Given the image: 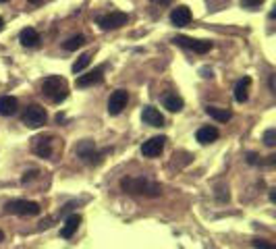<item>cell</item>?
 Returning a JSON list of instances; mask_svg holds the SVG:
<instances>
[{
    "instance_id": "cell-1",
    "label": "cell",
    "mask_w": 276,
    "mask_h": 249,
    "mask_svg": "<svg viewBox=\"0 0 276 249\" xmlns=\"http://www.w3.org/2000/svg\"><path fill=\"white\" fill-rule=\"evenodd\" d=\"M120 189L131 196H146V198H158L162 196V187L146 176H125L120 178Z\"/></svg>"
},
{
    "instance_id": "cell-2",
    "label": "cell",
    "mask_w": 276,
    "mask_h": 249,
    "mask_svg": "<svg viewBox=\"0 0 276 249\" xmlns=\"http://www.w3.org/2000/svg\"><path fill=\"white\" fill-rule=\"evenodd\" d=\"M42 94L46 96L50 102L58 104V102L66 100V96H68V83L60 75H50V77H46L42 81Z\"/></svg>"
},
{
    "instance_id": "cell-3",
    "label": "cell",
    "mask_w": 276,
    "mask_h": 249,
    "mask_svg": "<svg viewBox=\"0 0 276 249\" xmlns=\"http://www.w3.org/2000/svg\"><path fill=\"white\" fill-rule=\"evenodd\" d=\"M6 214H15V216H38L42 212V208L36 202H27V200H10L4 206Z\"/></svg>"
},
{
    "instance_id": "cell-4",
    "label": "cell",
    "mask_w": 276,
    "mask_h": 249,
    "mask_svg": "<svg viewBox=\"0 0 276 249\" xmlns=\"http://www.w3.org/2000/svg\"><path fill=\"white\" fill-rule=\"evenodd\" d=\"M21 120H23L25 127L40 129V127H44V124H46V110L42 106H38V104H32V106L25 108Z\"/></svg>"
},
{
    "instance_id": "cell-5",
    "label": "cell",
    "mask_w": 276,
    "mask_h": 249,
    "mask_svg": "<svg viewBox=\"0 0 276 249\" xmlns=\"http://www.w3.org/2000/svg\"><path fill=\"white\" fill-rule=\"evenodd\" d=\"M108 150H104V152H96V144L92 142V140H84V142H79L77 146H75V154L84 160V162H88V164H98L100 162V158L106 154Z\"/></svg>"
},
{
    "instance_id": "cell-6",
    "label": "cell",
    "mask_w": 276,
    "mask_h": 249,
    "mask_svg": "<svg viewBox=\"0 0 276 249\" xmlns=\"http://www.w3.org/2000/svg\"><path fill=\"white\" fill-rule=\"evenodd\" d=\"M129 15L127 12H120V10H112V12H106V15L98 17V25L102 32H110V30H118V27L127 25Z\"/></svg>"
},
{
    "instance_id": "cell-7",
    "label": "cell",
    "mask_w": 276,
    "mask_h": 249,
    "mask_svg": "<svg viewBox=\"0 0 276 249\" xmlns=\"http://www.w3.org/2000/svg\"><path fill=\"white\" fill-rule=\"evenodd\" d=\"M172 42L176 46H181V48L193 50L196 54H206V52H210L212 46H214L210 40H193V38H187V36H176Z\"/></svg>"
},
{
    "instance_id": "cell-8",
    "label": "cell",
    "mask_w": 276,
    "mask_h": 249,
    "mask_svg": "<svg viewBox=\"0 0 276 249\" xmlns=\"http://www.w3.org/2000/svg\"><path fill=\"white\" fill-rule=\"evenodd\" d=\"M127 102H129V94L125 90H116L110 94L108 98V114L110 116H118L122 110L127 108Z\"/></svg>"
},
{
    "instance_id": "cell-9",
    "label": "cell",
    "mask_w": 276,
    "mask_h": 249,
    "mask_svg": "<svg viewBox=\"0 0 276 249\" xmlns=\"http://www.w3.org/2000/svg\"><path fill=\"white\" fill-rule=\"evenodd\" d=\"M164 146H166V137H164V135H160V137H152V140L144 142V146H142V154H144L146 158H158V156L162 154Z\"/></svg>"
},
{
    "instance_id": "cell-10",
    "label": "cell",
    "mask_w": 276,
    "mask_h": 249,
    "mask_svg": "<svg viewBox=\"0 0 276 249\" xmlns=\"http://www.w3.org/2000/svg\"><path fill=\"white\" fill-rule=\"evenodd\" d=\"M54 146H56V137H54V135L38 137V140H36V146H34V152H36L38 156H42V158H52Z\"/></svg>"
},
{
    "instance_id": "cell-11",
    "label": "cell",
    "mask_w": 276,
    "mask_h": 249,
    "mask_svg": "<svg viewBox=\"0 0 276 249\" xmlns=\"http://www.w3.org/2000/svg\"><path fill=\"white\" fill-rule=\"evenodd\" d=\"M104 79V66H96L94 71L86 73V75H79L77 77V88H90V86H98Z\"/></svg>"
},
{
    "instance_id": "cell-12",
    "label": "cell",
    "mask_w": 276,
    "mask_h": 249,
    "mask_svg": "<svg viewBox=\"0 0 276 249\" xmlns=\"http://www.w3.org/2000/svg\"><path fill=\"white\" fill-rule=\"evenodd\" d=\"M170 23L176 25V27H187L191 23V10L189 6L181 4V6H176L170 10Z\"/></svg>"
},
{
    "instance_id": "cell-13",
    "label": "cell",
    "mask_w": 276,
    "mask_h": 249,
    "mask_svg": "<svg viewBox=\"0 0 276 249\" xmlns=\"http://www.w3.org/2000/svg\"><path fill=\"white\" fill-rule=\"evenodd\" d=\"M142 120L146 124H150V127H162V124H164V116L160 114V110L154 108V106H146L142 110Z\"/></svg>"
},
{
    "instance_id": "cell-14",
    "label": "cell",
    "mask_w": 276,
    "mask_h": 249,
    "mask_svg": "<svg viewBox=\"0 0 276 249\" xmlns=\"http://www.w3.org/2000/svg\"><path fill=\"white\" fill-rule=\"evenodd\" d=\"M19 42L25 48H38L42 38H40V34L34 30V27H25V30H21V34H19Z\"/></svg>"
},
{
    "instance_id": "cell-15",
    "label": "cell",
    "mask_w": 276,
    "mask_h": 249,
    "mask_svg": "<svg viewBox=\"0 0 276 249\" xmlns=\"http://www.w3.org/2000/svg\"><path fill=\"white\" fill-rule=\"evenodd\" d=\"M79 224H81V216H79V214H71V216L64 220V224H62V228H60V237H62V239H71L73 234L77 232Z\"/></svg>"
},
{
    "instance_id": "cell-16",
    "label": "cell",
    "mask_w": 276,
    "mask_h": 249,
    "mask_svg": "<svg viewBox=\"0 0 276 249\" xmlns=\"http://www.w3.org/2000/svg\"><path fill=\"white\" fill-rule=\"evenodd\" d=\"M250 88H252V77H243L237 81V86H234V100L239 104L247 102V98H250Z\"/></svg>"
},
{
    "instance_id": "cell-17",
    "label": "cell",
    "mask_w": 276,
    "mask_h": 249,
    "mask_svg": "<svg viewBox=\"0 0 276 249\" xmlns=\"http://www.w3.org/2000/svg\"><path fill=\"white\" fill-rule=\"evenodd\" d=\"M218 129L216 127H210V124H206V127H200L198 129V133H196V140L202 144V146H208V144H212V142H216L218 140Z\"/></svg>"
},
{
    "instance_id": "cell-18",
    "label": "cell",
    "mask_w": 276,
    "mask_h": 249,
    "mask_svg": "<svg viewBox=\"0 0 276 249\" xmlns=\"http://www.w3.org/2000/svg\"><path fill=\"white\" fill-rule=\"evenodd\" d=\"M19 102L12 96H0V116H12L17 112Z\"/></svg>"
},
{
    "instance_id": "cell-19",
    "label": "cell",
    "mask_w": 276,
    "mask_h": 249,
    "mask_svg": "<svg viewBox=\"0 0 276 249\" xmlns=\"http://www.w3.org/2000/svg\"><path fill=\"white\" fill-rule=\"evenodd\" d=\"M185 102L181 96H176V94H166L164 96V108L170 110V112H178V110H183Z\"/></svg>"
},
{
    "instance_id": "cell-20",
    "label": "cell",
    "mask_w": 276,
    "mask_h": 249,
    "mask_svg": "<svg viewBox=\"0 0 276 249\" xmlns=\"http://www.w3.org/2000/svg\"><path fill=\"white\" fill-rule=\"evenodd\" d=\"M206 114L212 116V118L218 120V122H226V120H230V116H232L230 110H226V108H216V106H208V108H206Z\"/></svg>"
},
{
    "instance_id": "cell-21",
    "label": "cell",
    "mask_w": 276,
    "mask_h": 249,
    "mask_svg": "<svg viewBox=\"0 0 276 249\" xmlns=\"http://www.w3.org/2000/svg\"><path fill=\"white\" fill-rule=\"evenodd\" d=\"M86 44V36H81V34H77V36H71L68 38L64 44H62V48L66 50V52H73V50H77V48H81Z\"/></svg>"
},
{
    "instance_id": "cell-22",
    "label": "cell",
    "mask_w": 276,
    "mask_h": 249,
    "mask_svg": "<svg viewBox=\"0 0 276 249\" xmlns=\"http://www.w3.org/2000/svg\"><path fill=\"white\" fill-rule=\"evenodd\" d=\"M90 60H92V54L90 52H86V54H81V56L73 62V73H81V71H86L88 68V64H90Z\"/></svg>"
},
{
    "instance_id": "cell-23",
    "label": "cell",
    "mask_w": 276,
    "mask_h": 249,
    "mask_svg": "<svg viewBox=\"0 0 276 249\" xmlns=\"http://www.w3.org/2000/svg\"><path fill=\"white\" fill-rule=\"evenodd\" d=\"M264 144H266L268 148H274V146H276V129H274V127L268 129V131L264 133Z\"/></svg>"
},
{
    "instance_id": "cell-24",
    "label": "cell",
    "mask_w": 276,
    "mask_h": 249,
    "mask_svg": "<svg viewBox=\"0 0 276 249\" xmlns=\"http://www.w3.org/2000/svg\"><path fill=\"white\" fill-rule=\"evenodd\" d=\"M254 247H256V249H276L270 241H264V239H256V241H254Z\"/></svg>"
},
{
    "instance_id": "cell-25",
    "label": "cell",
    "mask_w": 276,
    "mask_h": 249,
    "mask_svg": "<svg viewBox=\"0 0 276 249\" xmlns=\"http://www.w3.org/2000/svg\"><path fill=\"white\" fill-rule=\"evenodd\" d=\"M262 2H266V0H241V6H245V8H258Z\"/></svg>"
},
{
    "instance_id": "cell-26",
    "label": "cell",
    "mask_w": 276,
    "mask_h": 249,
    "mask_svg": "<svg viewBox=\"0 0 276 249\" xmlns=\"http://www.w3.org/2000/svg\"><path fill=\"white\" fill-rule=\"evenodd\" d=\"M36 174H38V170H30V172H25L21 181H23V183H32L34 178H36Z\"/></svg>"
},
{
    "instance_id": "cell-27",
    "label": "cell",
    "mask_w": 276,
    "mask_h": 249,
    "mask_svg": "<svg viewBox=\"0 0 276 249\" xmlns=\"http://www.w3.org/2000/svg\"><path fill=\"white\" fill-rule=\"evenodd\" d=\"M247 162H250V164H258V154L250 152V154H247Z\"/></svg>"
},
{
    "instance_id": "cell-28",
    "label": "cell",
    "mask_w": 276,
    "mask_h": 249,
    "mask_svg": "<svg viewBox=\"0 0 276 249\" xmlns=\"http://www.w3.org/2000/svg\"><path fill=\"white\" fill-rule=\"evenodd\" d=\"M152 2H158V4H170V0H152Z\"/></svg>"
},
{
    "instance_id": "cell-29",
    "label": "cell",
    "mask_w": 276,
    "mask_h": 249,
    "mask_svg": "<svg viewBox=\"0 0 276 249\" xmlns=\"http://www.w3.org/2000/svg\"><path fill=\"white\" fill-rule=\"evenodd\" d=\"M202 73H204V77H212V71H208V68H202Z\"/></svg>"
},
{
    "instance_id": "cell-30",
    "label": "cell",
    "mask_w": 276,
    "mask_h": 249,
    "mask_svg": "<svg viewBox=\"0 0 276 249\" xmlns=\"http://www.w3.org/2000/svg\"><path fill=\"white\" fill-rule=\"evenodd\" d=\"M2 30H4V19L0 17V32H2Z\"/></svg>"
},
{
    "instance_id": "cell-31",
    "label": "cell",
    "mask_w": 276,
    "mask_h": 249,
    "mask_svg": "<svg viewBox=\"0 0 276 249\" xmlns=\"http://www.w3.org/2000/svg\"><path fill=\"white\" fill-rule=\"evenodd\" d=\"M27 2H32V4H40V2H42V0H27Z\"/></svg>"
},
{
    "instance_id": "cell-32",
    "label": "cell",
    "mask_w": 276,
    "mask_h": 249,
    "mask_svg": "<svg viewBox=\"0 0 276 249\" xmlns=\"http://www.w3.org/2000/svg\"><path fill=\"white\" fill-rule=\"evenodd\" d=\"M0 241H4V232L2 230H0Z\"/></svg>"
},
{
    "instance_id": "cell-33",
    "label": "cell",
    "mask_w": 276,
    "mask_h": 249,
    "mask_svg": "<svg viewBox=\"0 0 276 249\" xmlns=\"http://www.w3.org/2000/svg\"><path fill=\"white\" fill-rule=\"evenodd\" d=\"M0 2H8V0H0Z\"/></svg>"
}]
</instances>
